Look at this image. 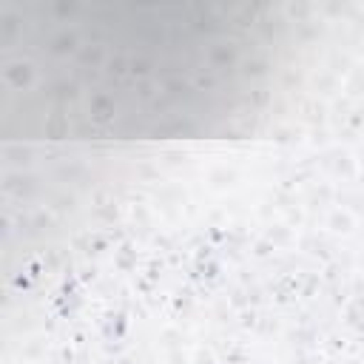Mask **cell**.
Here are the masks:
<instances>
[{"label":"cell","mask_w":364,"mask_h":364,"mask_svg":"<svg viewBox=\"0 0 364 364\" xmlns=\"http://www.w3.org/2000/svg\"><path fill=\"white\" fill-rule=\"evenodd\" d=\"M6 111L57 139L225 134L262 111L284 60L253 9L23 3L0 11Z\"/></svg>","instance_id":"6da1fadb"}]
</instances>
